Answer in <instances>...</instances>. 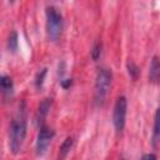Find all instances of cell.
Segmentation results:
<instances>
[{
  "label": "cell",
  "instance_id": "obj_11",
  "mask_svg": "<svg viewBox=\"0 0 160 160\" xmlns=\"http://www.w3.org/2000/svg\"><path fill=\"white\" fill-rule=\"evenodd\" d=\"M18 34L15 32V31H12L10 35H9V38H8V42H6V46H8V49H9V51H11V52H15L16 50H18Z\"/></svg>",
  "mask_w": 160,
  "mask_h": 160
},
{
  "label": "cell",
  "instance_id": "obj_7",
  "mask_svg": "<svg viewBox=\"0 0 160 160\" xmlns=\"http://www.w3.org/2000/svg\"><path fill=\"white\" fill-rule=\"evenodd\" d=\"M0 86H1L2 98H4L5 100L11 99L12 92H14V85H12L11 78H10V76H6V75H2L1 79H0Z\"/></svg>",
  "mask_w": 160,
  "mask_h": 160
},
{
  "label": "cell",
  "instance_id": "obj_8",
  "mask_svg": "<svg viewBox=\"0 0 160 160\" xmlns=\"http://www.w3.org/2000/svg\"><path fill=\"white\" fill-rule=\"evenodd\" d=\"M50 108H51V99H50V98L44 99V100L39 104L38 110H36V116H35L38 124H41V122L44 121V119H45L46 115L49 114Z\"/></svg>",
  "mask_w": 160,
  "mask_h": 160
},
{
  "label": "cell",
  "instance_id": "obj_2",
  "mask_svg": "<svg viewBox=\"0 0 160 160\" xmlns=\"http://www.w3.org/2000/svg\"><path fill=\"white\" fill-rule=\"evenodd\" d=\"M64 28L62 15L55 6L46 8V34L51 41H55L60 38Z\"/></svg>",
  "mask_w": 160,
  "mask_h": 160
},
{
  "label": "cell",
  "instance_id": "obj_16",
  "mask_svg": "<svg viewBox=\"0 0 160 160\" xmlns=\"http://www.w3.org/2000/svg\"><path fill=\"white\" fill-rule=\"evenodd\" d=\"M140 160H156V155L155 154H145V155H142L141 156V159Z\"/></svg>",
  "mask_w": 160,
  "mask_h": 160
},
{
  "label": "cell",
  "instance_id": "obj_4",
  "mask_svg": "<svg viewBox=\"0 0 160 160\" xmlns=\"http://www.w3.org/2000/svg\"><path fill=\"white\" fill-rule=\"evenodd\" d=\"M126 110H128V100L125 96H119L114 105L112 111V124L118 132H121L125 126L126 119Z\"/></svg>",
  "mask_w": 160,
  "mask_h": 160
},
{
  "label": "cell",
  "instance_id": "obj_6",
  "mask_svg": "<svg viewBox=\"0 0 160 160\" xmlns=\"http://www.w3.org/2000/svg\"><path fill=\"white\" fill-rule=\"evenodd\" d=\"M149 80L152 84H158L160 81V59L154 56L149 68Z\"/></svg>",
  "mask_w": 160,
  "mask_h": 160
},
{
  "label": "cell",
  "instance_id": "obj_5",
  "mask_svg": "<svg viewBox=\"0 0 160 160\" xmlns=\"http://www.w3.org/2000/svg\"><path fill=\"white\" fill-rule=\"evenodd\" d=\"M54 135H55V132L50 128H48L45 125L40 126L39 132H38V138H36V142H35V152L38 156H42L46 152Z\"/></svg>",
  "mask_w": 160,
  "mask_h": 160
},
{
  "label": "cell",
  "instance_id": "obj_12",
  "mask_svg": "<svg viewBox=\"0 0 160 160\" xmlns=\"http://www.w3.org/2000/svg\"><path fill=\"white\" fill-rule=\"evenodd\" d=\"M46 72H48V69L44 68V69H41V70L36 74V76H35V86H36L38 89H41V86H42V84H44V79H45V76H46Z\"/></svg>",
  "mask_w": 160,
  "mask_h": 160
},
{
  "label": "cell",
  "instance_id": "obj_17",
  "mask_svg": "<svg viewBox=\"0 0 160 160\" xmlns=\"http://www.w3.org/2000/svg\"><path fill=\"white\" fill-rule=\"evenodd\" d=\"M119 160H125V159H124V158H121V159H119Z\"/></svg>",
  "mask_w": 160,
  "mask_h": 160
},
{
  "label": "cell",
  "instance_id": "obj_9",
  "mask_svg": "<svg viewBox=\"0 0 160 160\" xmlns=\"http://www.w3.org/2000/svg\"><path fill=\"white\" fill-rule=\"evenodd\" d=\"M160 140V108L155 112L154 118V126H152V136H151V142L152 146H156L158 141Z\"/></svg>",
  "mask_w": 160,
  "mask_h": 160
},
{
  "label": "cell",
  "instance_id": "obj_1",
  "mask_svg": "<svg viewBox=\"0 0 160 160\" xmlns=\"http://www.w3.org/2000/svg\"><path fill=\"white\" fill-rule=\"evenodd\" d=\"M26 136V106L22 101L16 114L14 115L9 128V148L10 151L16 155L21 151L22 144Z\"/></svg>",
  "mask_w": 160,
  "mask_h": 160
},
{
  "label": "cell",
  "instance_id": "obj_10",
  "mask_svg": "<svg viewBox=\"0 0 160 160\" xmlns=\"http://www.w3.org/2000/svg\"><path fill=\"white\" fill-rule=\"evenodd\" d=\"M72 144H74V140H72L71 136H68V138L62 141V144H61L60 148H59V156H58L59 160H64V159L68 156V154L70 152V150H71V148H72Z\"/></svg>",
  "mask_w": 160,
  "mask_h": 160
},
{
  "label": "cell",
  "instance_id": "obj_15",
  "mask_svg": "<svg viewBox=\"0 0 160 160\" xmlns=\"http://www.w3.org/2000/svg\"><path fill=\"white\" fill-rule=\"evenodd\" d=\"M60 82H61V86H62L64 89H68V88L71 85L72 80H71V79H62V80H60Z\"/></svg>",
  "mask_w": 160,
  "mask_h": 160
},
{
  "label": "cell",
  "instance_id": "obj_14",
  "mask_svg": "<svg viewBox=\"0 0 160 160\" xmlns=\"http://www.w3.org/2000/svg\"><path fill=\"white\" fill-rule=\"evenodd\" d=\"M100 54H101V44L98 42V44L94 45V48H92V50H91V58H92V60L96 61V60L100 58Z\"/></svg>",
  "mask_w": 160,
  "mask_h": 160
},
{
  "label": "cell",
  "instance_id": "obj_3",
  "mask_svg": "<svg viewBox=\"0 0 160 160\" xmlns=\"http://www.w3.org/2000/svg\"><path fill=\"white\" fill-rule=\"evenodd\" d=\"M112 81V72L109 69H100L95 78L94 85V99L95 102L101 105L109 92Z\"/></svg>",
  "mask_w": 160,
  "mask_h": 160
},
{
  "label": "cell",
  "instance_id": "obj_13",
  "mask_svg": "<svg viewBox=\"0 0 160 160\" xmlns=\"http://www.w3.org/2000/svg\"><path fill=\"white\" fill-rule=\"evenodd\" d=\"M128 71H129V75L132 79H136L138 75H139V68L132 61H128Z\"/></svg>",
  "mask_w": 160,
  "mask_h": 160
}]
</instances>
